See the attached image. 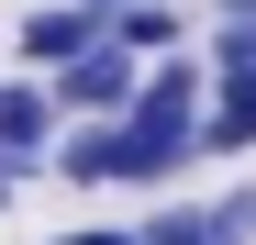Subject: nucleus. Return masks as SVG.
<instances>
[{"label": "nucleus", "mask_w": 256, "mask_h": 245, "mask_svg": "<svg viewBox=\"0 0 256 245\" xmlns=\"http://www.w3.org/2000/svg\"><path fill=\"white\" fill-rule=\"evenodd\" d=\"M122 112H134L145 134H190V145H200V112H212V56H190V45H178V56H156V67H145V90L122 100Z\"/></svg>", "instance_id": "f03ea898"}, {"label": "nucleus", "mask_w": 256, "mask_h": 245, "mask_svg": "<svg viewBox=\"0 0 256 245\" xmlns=\"http://www.w3.org/2000/svg\"><path fill=\"white\" fill-rule=\"evenodd\" d=\"M90 12H100V34H112V22H122V12H145V0H90Z\"/></svg>", "instance_id": "6e6552de"}, {"label": "nucleus", "mask_w": 256, "mask_h": 245, "mask_svg": "<svg viewBox=\"0 0 256 245\" xmlns=\"http://www.w3.org/2000/svg\"><path fill=\"white\" fill-rule=\"evenodd\" d=\"M212 12H223V22H256V0H212Z\"/></svg>", "instance_id": "1a4fd4ad"}, {"label": "nucleus", "mask_w": 256, "mask_h": 245, "mask_svg": "<svg viewBox=\"0 0 256 245\" xmlns=\"http://www.w3.org/2000/svg\"><path fill=\"white\" fill-rule=\"evenodd\" d=\"M56 245H145L134 223H90V234H56Z\"/></svg>", "instance_id": "0eeeda50"}, {"label": "nucleus", "mask_w": 256, "mask_h": 245, "mask_svg": "<svg viewBox=\"0 0 256 245\" xmlns=\"http://www.w3.org/2000/svg\"><path fill=\"white\" fill-rule=\"evenodd\" d=\"M256 145V78H212V112H200V156H245Z\"/></svg>", "instance_id": "20e7f679"}, {"label": "nucleus", "mask_w": 256, "mask_h": 245, "mask_svg": "<svg viewBox=\"0 0 256 245\" xmlns=\"http://www.w3.org/2000/svg\"><path fill=\"white\" fill-rule=\"evenodd\" d=\"M134 90H145V56L122 45V34H90V45L56 67V112H90V122H112Z\"/></svg>", "instance_id": "f257e3e1"}, {"label": "nucleus", "mask_w": 256, "mask_h": 245, "mask_svg": "<svg viewBox=\"0 0 256 245\" xmlns=\"http://www.w3.org/2000/svg\"><path fill=\"white\" fill-rule=\"evenodd\" d=\"M212 78H256V22H223V45H212Z\"/></svg>", "instance_id": "423d86ee"}, {"label": "nucleus", "mask_w": 256, "mask_h": 245, "mask_svg": "<svg viewBox=\"0 0 256 245\" xmlns=\"http://www.w3.org/2000/svg\"><path fill=\"white\" fill-rule=\"evenodd\" d=\"M90 34H100V12H90V0H45V12H22V56H34V67H67Z\"/></svg>", "instance_id": "7ed1b4c3"}, {"label": "nucleus", "mask_w": 256, "mask_h": 245, "mask_svg": "<svg viewBox=\"0 0 256 245\" xmlns=\"http://www.w3.org/2000/svg\"><path fill=\"white\" fill-rule=\"evenodd\" d=\"M112 34H122L134 56H178V45H190V22H178V0H145V12H122Z\"/></svg>", "instance_id": "39448f33"}]
</instances>
